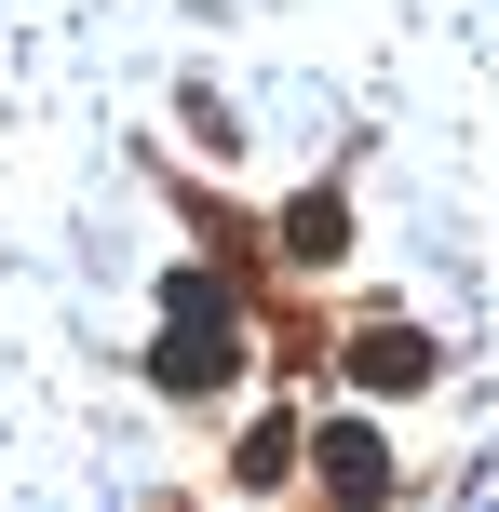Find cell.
<instances>
[{
  "instance_id": "6da1fadb",
  "label": "cell",
  "mask_w": 499,
  "mask_h": 512,
  "mask_svg": "<svg viewBox=\"0 0 499 512\" xmlns=\"http://www.w3.org/2000/svg\"><path fill=\"white\" fill-rule=\"evenodd\" d=\"M162 310H176V324H162L149 378H162V391H216V378L243 364V324H230V297H216L203 270H176V283H162Z\"/></svg>"
},
{
  "instance_id": "7a4b0ae2",
  "label": "cell",
  "mask_w": 499,
  "mask_h": 512,
  "mask_svg": "<svg viewBox=\"0 0 499 512\" xmlns=\"http://www.w3.org/2000/svg\"><path fill=\"white\" fill-rule=\"evenodd\" d=\"M351 378H365V391H419L432 378V337L419 324H365V337H351Z\"/></svg>"
},
{
  "instance_id": "3957f363",
  "label": "cell",
  "mask_w": 499,
  "mask_h": 512,
  "mask_svg": "<svg viewBox=\"0 0 499 512\" xmlns=\"http://www.w3.org/2000/svg\"><path fill=\"white\" fill-rule=\"evenodd\" d=\"M324 486H351V499H378V486H392V445H378L365 418H324Z\"/></svg>"
},
{
  "instance_id": "277c9868",
  "label": "cell",
  "mask_w": 499,
  "mask_h": 512,
  "mask_svg": "<svg viewBox=\"0 0 499 512\" xmlns=\"http://www.w3.org/2000/svg\"><path fill=\"white\" fill-rule=\"evenodd\" d=\"M284 243H297V256H338V243H351V203H338V189H311V203L284 216Z\"/></svg>"
},
{
  "instance_id": "5b68a950",
  "label": "cell",
  "mask_w": 499,
  "mask_h": 512,
  "mask_svg": "<svg viewBox=\"0 0 499 512\" xmlns=\"http://www.w3.org/2000/svg\"><path fill=\"white\" fill-rule=\"evenodd\" d=\"M284 459H297V432H284V418H257V432H243V486H270Z\"/></svg>"
}]
</instances>
